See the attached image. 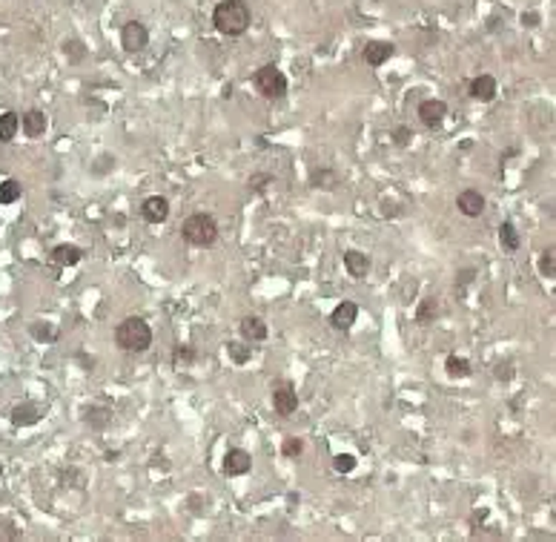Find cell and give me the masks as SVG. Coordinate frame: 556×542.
I'll return each instance as SVG.
<instances>
[{"mask_svg": "<svg viewBox=\"0 0 556 542\" xmlns=\"http://www.w3.org/2000/svg\"><path fill=\"white\" fill-rule=\"evenodd\" d=\"M253 24V12L247 6V0H221L213 9V26L227 35V37H238L250 29Z\"/></svg>", "mask_w": 556, "mask_h": 542, "instance_id": "1", "label": "cell"}, {"mask_svg": "<svg viewBox=\"0 0 556 542\" xmlns=\"http://www.w3.org/2000/svg\"><path fill=\"white\" fill-rule=\"evenodd\" d=\"M115 344L124 353H146L152 347V327L141 316H129L115 327Z\"/></svg>", "mask_w": 556, "mask_h": 542, "instance_id": "2", "label": "cell"}, {"mask_svg": "<svg viewBox=\"0 0 556 542\" xmlns=\"http://www.w3.org/2000/svg\"><path fill=\"white\" fill-rule=\"evenodd\" d=\"M181 236L193 247H213L218 241V221L209 216V212H193V216L184 221Z\"/></svg>", "mask_w": 556, "mask_h": 542, "instance_id": "3", "label": "cell"}, {"mask_svg": "<svg viewBox=\"0 0 556 542\" xmlns=\"http://www.w3.org/2000/svg\"><path fill=\"white\" fill-rule=\"evenodd\" d=\"M253 86H256V92L261 95V98H267V101H281L284 95H287V89H290V84H287V75L278 66H273V64H264V66L256 69Z\"/></svg>", "mask_w": 556, "mask_h": 542, "instance_id": "4", "label": "cell"}, {"mask_svg": "<svg viewBox=\"0 0 556 542\" xmlns=\"http://www.w3.org/2000/svg\"><path fill=\"white\" fill-rule=\"evenodd\" d=\"M273 408L278 416H293L298 411V393L290 379H276L273 382Z\"/></svg>", "mask_w": 556, "mask_h": 542, "instance_id": "5", "label": "cell"}, {"mask_svg": "<svg viewBox=\"0 0 556 542\" xmlns=\"http://www.w3.org/2000/svg\"><path fill=\"white\" fill-rule=\"evenodd\" d=\"M121 46H124L129 55L144 52V49L149 46V29H146L141 21L124 24V29H121Z\"/></svg>", "mask_w": 556, "mask_h": 542, "instance_id": "6", "label": "cell"}, {"mask_svg": "<svg viewBox=\"0 0 556 542\" xmlns=\"http://www.w3.org/2000/svg\"><path fill=\"white\" fill-rule=\"evenodd\" d=\"M416 115H419V121L425 124L428 129H439V127L445 124V118H448V104L439 101V98H425V101L419 104Z\"/></svg>", "mask_w": 556, "mask_h": 542, "instance_id": "7", "label": "cell"}, {"mask_svg": "<svg viewBox=\"0 0 556 542\" xmlns=\"http://www.w3.org/2000/svg\"><path fill=\"white\" fill-rule=\"evenodd\" d=\"M44 416H46V411L37 402H21V404H15L12 408L9 422L15 424V428H32V424H37Z\"/></svg>", "mask_w": 556, "mask_h": 542, "instance_id": "8", "label": "cell"}, {"mask_svg": "<svg viewBox=\"0 0 556 542\" xmlns=\"http://www.w3.org/2000/svg\"><path fill=\"white\" fill-rule=\"evenodd\" d=\"M221 468H224L227 476H244V474H250V468H253V456H250V451H244V448H229L224 454Z\"/></svg>", "mask_w": 556, "mask_h": 542, "instance_id": "9", "label": "cell"}, {"mask_svg": "<svg viewBox=\"0 0 556 542\" xmlns=\"http://www.w3.org/2000/svg\"><path fill=\"white\" fill-rule=\"evenodd\" d=\"M485 196L479 189H462L459 192V198H456V207H459V212L462 216H468V218H479L485 212Z\"/></svg>", "mask_w": 556, "mask_h": 542, "instance_id": "10", "label": "cell"}, {"mask_svg": "<svg viewBox=\"0 0 556 542\" xmlns=\"http://www.w3.org/2000/svg\"><path fill=\"white\" fill-rule=\"evenodd\" d=\"M141 218L146 224H164L169 218V201L164 196H149L141 204Z\"/></svg>", "mask_w": 556, "mask_h": 542, "instance_id": "11", "label": "cell"}, {"mask_svg": "<svg viewBox=\"0 0 556 542\" xmlns=\"http://www.w3.org/2000/svg\"><path fill=\"white\" fill-rule=\"evenodd\" d=\"M468 92H470V98H473V101L490 104V101L496 98V92H499V84H496V77H493V75H479V77H473V81H470Z\"/></svg>", "mask_w": 556, "mask_h": 542, "instance_id": "12", "label": "cell"}, {"mask_svg": "<svg viewBox=\"0 0 556 542\" xmlns=\"http://www.w3.org/2000/svg\"><path fill=\"white\" fill-rule=\"evenodd\" d=\"M356 321H358V304L356 301H341L330 313V324L336 327V330H341V333H347Z\"/></svg>", "mask_w": 556, "mask_h": 542, "instance_id": "13", "label": "cell"}, {"mask_svg": "<svg viewBox=\"0 0 556 542\" xmlns=\"http://www.w3.org/2000/svg\"><path fill=\"white\" fill-rule=\"evenodd\" d=\"M396 55V46L390 41H370L364 46V64L367 66H385Z\"/></svg>", "mask_w": 556, "mask_h": 542, "instance_id": "14", "label": "cell"}, {"mask_svg": "<svg viewBox=\"0 0 556 542\" xmlns=\"http://www.w3.org/2000/svg\"><path fill=\"white\" fill-rule=\"evenodd\" d=\"M238 333L244 342H264L267 336H270V327H267V321L261 316H244L241 324H238Z\"/></svg>", "mask_w": 556, "mask_h": 542, "instance_id": "15", "label": "cell"}, {"mask_svg": "<svg viewBox=\"0 0 556 542\" xmlns=\"http://www.w3.org/2000/svg\"><path fill=\"white\" fill-rule=\"evenodd\" d=\"M21 127H23L26 138H44L46 129H49V118H46L41 109H29V112H23Z\"/></svg>", "mask_w": 556, "mask_h": 542, "instance_id": "16", "label": "cell"}, {"mask_svg": "<svg viewBox=\"0 0 556 542\" xmlns=\"http://www.w3.org/2000/svg\"><path fill=\"white\" fill-rule=\"evenodd\" d=\"M344 267H347V273L353 279H364L370 273V256H364L361 250H347L344 253Z\"/></svg>", "mask_w": 556, "mask_h": 542, "instance_id": "17", "label": "cell"}, {"mask_svg": "<svg viewBox=\"0 0 556 542\" xmlns=\"http://www.w3.org/2000/svg\"><path fill=\"white\" fill-rule=\"evenodd\" d=\"M84 259V250L78 247V244H57L55 250H52V261L57 264V267H75Z\"/></svg>", "mask_w": 556, "mask_h": 542, "instance_id": "18", "label": "cell"}, {"mask_svg": "<svg viewBox=\"0 0 556 542\" xmlns=\"http://www.w3.org/2000/svg\"><path fill=\"white\" fill-rule=\"evenodd\" d=\"M310 184L316 187V189H324V192H333V189H338V184H341V176L336 169H327V167H318V169H313L310 172Z\"/></svg>", "mask_w": 556, "mask_h": 542, "instance_id": "19", "label": "cell"}, {"mask_svg": "<svg viewBox=\"0 0 556 542\" xmlns=\"http://www.w3.org/2000/svg\"><path fill=\"white\" fill-rule=\"evenodd\" d=\"M445 373H448L450 379H468V376H473V364H470L465 356L450 353V356L445 359Z\"/></svg>", "mask_w": 556, "mask_h": 542, "instance_id": "20", "label": "cell"}, {"mask_svg": "<svg viewBox=\"0 0 556 542\" xmlns=\"http://www.w3.org/2000/svg\"><path fill=\"white\" fill-rule=\"evenodd\" d=\"M499 244H502V250H505V253H516V250L522 247L519 230L513 227V221H505V224L499 227Z\"/></svg>", "mask_w": 556, "mask_h": 542, "instance_id": "21", "label": "cell"}, {"mask_svg": "<svg viewBox=\"0 0 556 542\" xmlns=\"http://www.w3.org/2000/svg\"><path fill=\"white\" fill-rule=\"evenodd\" d=\"M17 129H21V118H17V112H3V115H0V144H12Z\"/></svg>", "mask_w": 556, "mask_h": 542, "instance_id": "22", "label": "cell"}, {"mask_svg": "<svg viewBox=\"0 0 556 542\" xmlns=\"http://www.w3.org/2000/svg\"><path fill=\"white\" fill-rule=\"evenodd\" d=\"M436 316H439V299L436 296L421 299V304L416 307V321L419 324H430V321H436Z\"/></svg>", "mask_w": 556, "mask_h": 542, "instance_id": "23", "label": "cell"}, {"mask_svg": "<svg viewBox=\"0 0 556 542\" xmlns=\"http://www.w3.org/2000/svg\"><path fill=\"white\" fill-rule=\"evenodd\" d=\"M21 196H23V187H21V181H17V178L0 181V204H15Z\"/></svg>", "mask_w": 556, "mask_h": 542, "instance_id": "24", "label": "cell"}, {"mask_svg": "<svg viewBox=\"0 0 556 542\" xmlns=\"http://www.w3.org/2000/svg\"><path fill=\"white\" fill-rule=\"evenodd\" d=\"M61 52L69 57L72 64H81L84 57L89 55V49L84 46V41H78V37H69V41H64V44H61Z\"/></svg>", "mask_w": 556, "mask_h": 542, "instance_id": "25", "label": "cell"}, {"mask_svg": "<svg viewBox=\"0 0 556 542\" xmlns=\"http://www.w3.org/2000/svg\"><path fill=\"white\" fill-rule=\"evenodd\" d=\"M29 336L37 342H57V327H52L49 321H32L29 324Z\"/></svg>", "mask_w": 556, "mask_h": 542, "instance_id": "26", "label": "cell"}, {"mask_svg": "<svg viewBox=\"0 0 556 542\" xmlns=\"http://www.w3.org/2000/svg\"><path fill=\"white\" fill-rule=\"evenodd\" d=\"M227 353L236 364H247L253 359V347L244 344V342H227Z\"/></svg>", "mask_w": 556, "mask_h": 542, "instance_id": "27", "label": "cell"}, {"mask_svg": "<svg viewBox=\"0 0 556 542\" xmlns=\"http://www.w3.org/2000/svg\"><path fill=\"white\" fill-rule=\"evenodd\" d=\"M198 359V351L193 344H178L175 351H172V362H175V367H184V364H193Z\"/></svg>", "mask_w": 556, "mask_h": 542, "instance_id": "28", "label": "cell"}, {"mask_svg": "<svg viewBox=\"0 0 556 542\" xmlns=\"http://www.w3.org/2000/svg\"><path fill=\"white\" fill-rule=\"evenodd\" d=\"M539 273L545 276V279H556V250L553 247H548L545 253L539 256Z\"/></svg>", "mask_w": 556, "mask_h": 542, "instance_id": "29", "label": "cell"}, {"mask_svg": "<svg viewBox=\"0 0 556 542\" xmlns=\"http://www.w3.org/2000/svg\"><path fill=\"white\" fill-rule=\"evenodd\" d=\"M86 422L92 424V428H106V424L112 422V411L109 408H89L86 411Z\"/></svg>", "mask_w": 556, "mask_h": 542, "instance_id": "30", "label": "cell"}, {"mask_svg": "<svg viewBox=\"0 0 556 542\" xmlns=\"http://www.w3.org/2000/svg\"><path fill=\"white\" fill-rule=\"evenodd\" d=\"M356 465H358V462H356L353 454H336V456H333V468H336L338 474H353Z\"/></svg>", "mask_w": 556, "mask_h": 542, "instance_id": "31", "label": "cell"}, {"mask_svg": "<svg viewBox=\"0 0 556 542\" xmlns=\"http://www.w3.org/2000/svg\"><path fill=\"white\" fill-rule=\"evenodd\" d=\"M301 451H304V442H301L298 436H287V439L281 442V454H284L287 459L301 456Z\"/></svg>", "mask_w": 556, "mask_h": 542, "instance_id": "32", "label": "cell"}, {"mask_svg": "<svg viewBox=\"0 0 556 542\" xmlns=\"http://www.w3.org/2000/svg\"><path fill=\"white\" fill-rule=\"evenodd\" d=\"M270 184H276V178L270 176V172H256V176H250V189L253 192H264Z\"/></svg>", "mask_w": 556, "mask_h": 542, "instance_id": "33", "label": "cell"}, {"mask_svg": "<svg viewBox=\"0 0 556 542\" xmlns=\"http://www.w3.org/2000/svg\"><path fill=\"white\" fill-rule=\"evenodd\" d=\"M410 141H413L410 127H396V129H393V144H396V147L405 149V147H410Z\"/></svg>", "mask_w": 556, "mask_h": 542, "instance_id": "34", "label": "cell"}, {"mask_svg": "<svg viewBox=\"0 0 556 542\" xmlns=\"http://www.w3.org/2000/svg\"><path fill=\"white\" fill-rule=\"evenodd\" d=\"M493 376L499 379V382H510L513 379V364L510 362H499V364H496V371H493Z\"/></svg>", "mask_w": 556, "mask_h": 542, "instance_id": "35", "label": "cell"}, {"mask_svg": "<svg viewBox=\"0 0 556 542\" xmlns=\"http://www.w3.org/2000/svg\"><path fill=\"white\" fill-rule=\"evenodd\" d=\"M3 536H6V539H21V531H17L12 522H6V525H3Z\"/></svg>", "mask_w": 556, "mask_h": 542, "instance_id": "36", "label": "cell"}, {"mask_svg": "<svg viewBox=\"0 0 556 542\" xmlns=\"http://www.w3.org/2000/svg\"><path fill=\"white\" fill-rule=\"evenodd\" d=\"M522 24H525V26H539V15H536V12L522 15Z\"/></svg>", "mask_w": 556, "mask_h": 542, "instance_id": "37", "label": "cell"}]
</instances>
